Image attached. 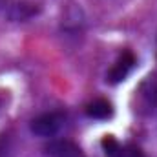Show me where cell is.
Instances as JSON below:
<instances>
[{
    "label": "cell",
    "mask_w": 157,
    "mask_h": 157,
    "mask_svg": "<svg viewBox=\"0 0 157 157\" xmlns=\"http://www.w3.org/2000/svg\"><path fill=\"white\" fill-rule=\"evenodd\" d=\"M64 126V115L59 112H49V113H40L31 121L29 130L40 135V137H53L60 132V128Z\"/></svg>",
    "instance_id": "obj_1"
},
{
    "label": "cell",
    "mask_w": 157,
    "mask_h": 157,
    "mask_svg": "<svg viewBox=\"0 0 157 157\" xmlns=\"http://www.w3.org/2000/svg\"><path fill=\"white\" fill-rule=\"evenodd\" d=\"M137 99H139V112L141 113H152L157 108V77L148 75L141 82L137 90Z\"/></svg>",
    "instance_id": "obj_2"
},
{
    "label": "cell",
    "mask_w": 157,
    "mask_h": 157,
    "mask_svg": "<svg viewBox=\"0 0 157 157\" xmlns=\"http://www.w3.org/2000/svg\"><path fill=\"white\" fill-rule=\"evenodd\" d=\"M46 154L49 157H86L82 148L68 139H55L46 144Z\"/></svg>",
    "instance_id": "obj_3"
},
{
    "label": "cell",
    "mask_w": 157,
    "mask_h": 157,
    "mask_svg": "<svg viewBox=\"0 0 157 157\" xmlns=\"http://www.w3.org/2000/svg\"><path fill=\"white\" fill-rule=\"evenodd\" d=\"M135 55L132 53V51H124L121 57L117 59V62L112 66V70L108 71V80L112 82V84H117L121 80H124V78L130 75V71L133 70V66H135Z\"/></svg>",
    "instance_id": "obj_4"
},
{
    "label": "cell",
    "mask_w": 157,
    "mask_h": 157,
    "mask_svg": "<svg viewBox=\"0 0 157 157\" xmlns=\"http://www.w3.org/2000/svg\"><path fill=\"white\" fill-rule=\"evenodd\" d=\"M86 113L91 119L104 121V119H110L113 115V108H112V104L106 99H95L93 102H90L86 106Z\"/></svg>",
    "instance_id": "obj_5"
},
{
    "label": "cell",
    "mask_w": 157,
    "mask_h": 157,
    "mask_svg": "<svg viewBox=\"0 0 157 157\" xmlns=\"http://www.w3.org/2000/svg\"><path fill=\"white\" fill-rule=\"evenodd\" d=\"M37 13V7H33L31 4H13L7 7V17L11 20H26L29 17H33Z\"/></svg>",
    "instance_id": "obj_6"
},
{
    "label": "cell",
    "mask_w": 157,
    "mask_h": 157,
    "mask_svg": "<svg viewBox=\"0 0 157 157\" xmlns=\"http://www.w3.org/2000/svg\"><path fill=\"white\" fill-rule=\"evenodd\" d=\"M102 148H104L106 155L117 157L119 150H121V144H119V143L113 139V137H112V135H108V137H104V139H102Z\"/></svg>",
    "instance_id": "obj_7"
},
{
    "label": "cell",
    "mask_w": 157,
    "mask_h": 157,
    "mask_svg": "<svg viewBox=\"0 0 157 157\" xmlns=\"http://www.w3.org/2000/svg\"><path fill=\"white\" fill-rule=\"evenodd\" d=\"M117 157H144V154L141 152L139 146H135V144H128V146H121Z\"/></svg>",
    "instance_id": "obj_8"
},
{
    "label": "cell",
    "mask_w": 157,
    "mask_h": 157,
    "mask_svg": "<svg viewBox=\"0 0 157 157\" xmlns=\"http://www.w3.org/2000/svg\"><path fill=\"white\" fill-rule=\"evenodd\" d=\"M4 104H6V95H4V93L0 91V110L4 108Z\"/></svg>",
    "instance_id": "obj_9"
}]
</instances>
